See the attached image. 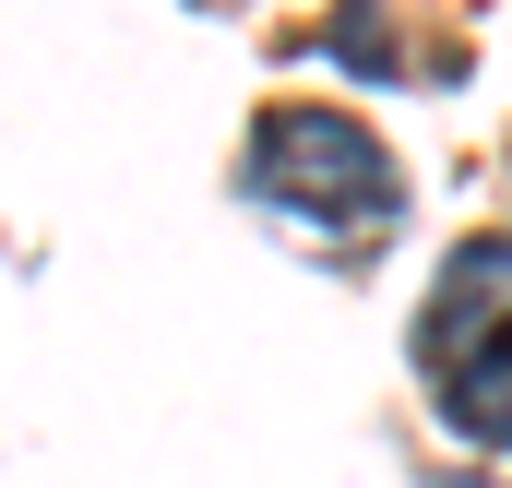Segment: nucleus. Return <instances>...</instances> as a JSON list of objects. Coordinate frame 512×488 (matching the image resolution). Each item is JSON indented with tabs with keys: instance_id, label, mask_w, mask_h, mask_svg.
I'll return each instance as SVG.
<instances>
[{
	"instance_id": "1",
	"label": "nucleus",
	"mask_w": 512,
	"mask_h": 488,
	"mask_svg": "<svg viewBox=\"0 0 512 488\" xmlns=\"http://www.w3.org/2000/svg\"><path fill=\"white\" fill-rule=\"evenodd\" d=\"M239 191H251L262 215H298V227H322V239H346V227H382L393 203V155L370 120H346V108H262L251 155H239Z\"/></svg>"
},
{
	"instance_id": "3",
	"label": "nucleus",
	"mask_w": 512,
	"mask_h": 488,
	"mask_svg": "<svg viewBox=\"0 0 512 488\" xmlns=\"http://www.w3.org/2000/svg\"><path fill=\"white\" fill-rule=\"evenodd\" d=\"M441 417L465 429V441H489V453H512V358H477L441 381Z\"/></svg>"
},
{
	"instance_id": "2",
	"label": "nucleus",
	"mask_w": 512,
	"mask_h": 488,
	"mask_svg": "<svg viewBox=\"0 0 512 488\" xmlns=\"http://www.w3.org/2000/svg\"><path fill=\"white\" fill-rule=\"evenodd\" d=\"M417 358L441 369H477V358H512V239H465L441 262L429 310H417Z\"/></svg>"
}]
</instances>
